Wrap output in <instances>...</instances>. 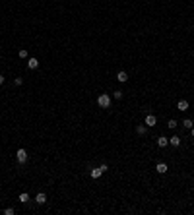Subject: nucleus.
<instances>
[{
	"mask_svg": "<svg viewBox=\"0 0 194 215\" xmlns=\"http://www.w3.org/2000/svg\"><path fill=\"white\" fill-rule=\"evenodd\" d=\"M177 126H179V122H177L175 118H171V120H169V122H167V128H171V130H175Z\"/></svg>",
	"mask_w": 194,
	"mask_h": 215,
	"instance_id": "dca6fc26",
	"label": "nucleus"
},
{
	"mask_svg": "<svg viewBox=\"0 0 194 215\" xmlns=\"http://www.w3.org/2000/svg\"><path fill=\"white\" fill-rule=\"evenodd\" d=\"M19 202H21V203H29V194H27V192H21V194H19Z\"/></svg>",
	"mask_w": 194,
	"mask_h": 215,
	"instance_id": "ddd939ff",
	"label": "nucleus"
},
{
	"mask_svg": "<svg viewBox=\"0 0 194 215\" xmlns=\"http://www.w3.org/2000/svg\"><path fill=\"white\" fill-rule=\"evenodd\" d=\"M188 107H190V103H188L186 99H181V101H179V103H177V109H179V111H188Z\"/></svg>",
	"mask_w": 194,
	"mask_h": 215,
	"instance_id": "39448f33",
	"label": "nucleus"
},
{
	"mask_svg": "<svg viewBox=\"0 0 194 215\" xmlns=\"http://www.w3.org/2000/svg\"><path fill=\"white\" fill-rule=\"evenodd\" d=\"M27 68H29V70H37V68H39V60L35 58V56H33V58H27Z\"/></svg>",
	"mask_w": 194,
	"mask_h": 215,
	"instance_id": "423d86ee",
	"label": "nucleus"
},
{
	"mask_svg": "<svg viewBox=\"0 0 194 215\" xmlns=\"http://www.w3.org/2000/svg\"><path fill=\"white\" fill-rule=\"evenodd\" d=\"M157 145H159V147H167V145H169V138L159 136V138H157Z\"/></svg>",
	"mask_w": 194,
	"mask_h": 215,
	"instance_id": "9b49d317",
	"label": "nucleus"
},
{
	"mask_svg": "<svg viewBox=\"0 0 194 215\" xmlns=\"http://www.w3.org/2000/svg\"><path fill=\"white\" fill-rule=\"evenodd\" d=\"M136 134H138V136H146V134H148V126H146V124H138V126H136Z\"/></svg>",
	"mask_w": 194,
	"mask_h": 215,
	"instance_id": "0eeeda50",
	"label": "nucleus"
},
{
	"mask_svg": "<svg viewBox=\"0 0 194 215\" xmlns=\"http://www.w3.org/2000/svg\"><path fill=\"white\" fill-rule=\"evenodd\" d=\"M144 124H146L148 128L155 126V124H157V118H155V114H148V116H146V120H144Z\"/></svg>",
	"mask_w": 194,
	"mask_h": 215,
	"instance_id": "20e7f679",
	"label": "nucleus"
},
{
	"mask_svg": "<svg viewBox=\"0 0 194 215\" xmlns=\"http://www.w3.org/2000/svg\"><path fill=\"white\" fill-rule=\"evenodd\" d=\"M116 79H118L120 84H126V81H128V74H126L124 70H120L118 74H116Z\"/></svg>",
	"mask_w": 194,
	"mask_h": 215,
	"instance_id": "6e6552de",
	"label": "nucleus"
},
{
	"mask_svg": "<svg viewBox=\"0 0 194 215\" xmlns=\"http://www.w3.org/2000/svg\"><path fill=\"white\" fill-rule=\"evenodd\" d=\"M97 105H99L101 109H109L111 107V95L109 93H101V95L97 97Z\"/></svg>",
	"mask_w": 194,
	"mask_h": 215,
	"instance_id": "f257e3e1",
	"label": "nucleus"
},
{
	"mask_svg": "<svg viewBox=\"0 0 194 215\" xmlns=\"http://www.w3.org/2000/svg\"><path fill=\"white\" fill-rule=\"evenodd\" d=\"M190 134H192V136H194V126H192V128H190Z\"/></svg>",
	"mask_w": 194,
	"mask_h": 215,
	"instance_id": "4be33fe9",
	"label": "nucleus"
},
{
	"mask_svg": "<svg viewBox=\"0 0 194 215\" xmlns=\"http://www.w3.org/2000/svg\"><path fill=\"white\" fill-rule=\"evenodd\" d=\"M35 203H37V205H45L47 203V194L45 192H39V194L35 196Z\"/></svg>",
	"mask_w": 194,
	"mask_h": 215,
	"instance_id": "7ed1b4c3",
	"label": "nucleus"
},
{
	"mask_svg": "<svg viewBox=\"0 0 194 215\" xmlns=\"http://www.w3.org/2000/svg\"><path fill=\"white\" fill-rule=\"evenodd\" d=\"M19 58H21V60L27 58V51H25V49H19Z\"/></svg>",
	"mask_w": 194,
	"mask_h": 215,
	"instance_id": "f3484780",
	"label": "nucleus"
},
{
	"mask_svg": "<svg viewBox=\"0 0 194 215\" xmlns=\"http://www.w3.org/2000/svg\"><path fill=\"white\" fill-rule=\"evenodd\" d=\"M182 126L190 130V128H192V126H194V122H192V120H190V118H184V120H182Z\"/></svg>",
	"mask_w": 194,
	"mask_h": 215,
	"instance_id": "2eb2a0df",
	"label": "nucleus"
},
{
	"mask_svg": "<svg viewBox=\"0 0 194 215\" xmlns=\"http://www.w3.org/2000/svg\"><path fill=\"white\" fill-rule=\"evenodd\" d=\"M4 84V76H2V74H0V85Z\"/></svg>",
	"mask_w": 194,
	"mask_h": 215,
	"instance_id": "412c9836",
	"label": "nucleus"
},
{
	"mask_svg": "<svg viewBox=\"0 0 194 215\" xmlns=\"http://www.w3.org/2000/svg\"><path fill=\"white\" fill-rule=\"evenodd\" d=\"M124 95V91H120V89H116V91H113V99H116V101H120Z\"/></svg>",
	"mask_w": 194,
	"mask_h": 215,
	"instance_id": "4468645a",
	"label": "nucleus"
},
{
	"mask_svg": "<svg viewBox=\"0 0 194 215\" xmlns=\"http://www.w3.org/2000/svg\"><path fill=\"white\" fill-rule=\"evenodd\" d=\"M89 175H91V178H99V176L103 175V170H101L99 167H97V169H91V173H89Z\"/></svg>",
	"mask_w": 194,
	"mask_h": 215,
	"instance_id": "f8f14e48",
	"label": "nucleus"
},
{
	"mask_svg": "<svg viewBox=\"0 0 194 215\" xmlns=\"http://www.w3.org/2000/svg\"><path fill=\"white\" fill-rule=\"evenodd\" d=\"M23 84V78H16L14 79V85H21Z\"/></svg>",
	"mask_w": 194,
	"mask_h": 215,
	"instance_id": "aec40b11",
	"label": "nucleus"
},
{
	"mask_svg": "<svg viewBox=\"0 0 194 215\" xmlns=\"http://www.w3.org/2000/svg\"><path fill=\"white\" fill-rule=\"evenodd\" d=\"M16 161H18L19 165H23L27 161V151L23 149V147H19V149L16 151Z\"/></svg>",
	"mask_w": 194,
	"mask_h": 215,
	"instance_id": "f03ea898",
	"label": "nucleus"
},
{
	"mask_svg": "<svg viewBox=\"0 0 194 215\" xmlns=\"http://www.w3.org/2000/svg\"><path fill=\"white\" fill-rule=\"evenodd\" d=\"M99 169L103 170V173H107V170H109V165H107V163H101V165H99Z\"/></svg>",
	"mask_w": 194,
	"mask_h": 215,
	"instance_id": "6ab92c4d",
	"label": "nucleus"
},
{
	"mask_svg": "<svg viewBox=\"0 0 194 215\" xmlns=\"http://www.w3.org/2000/svg\"><path fill=\"white\" fill-rule=\"evenodd\" d=\"M169 143H171L173 147H179V145H181V138H179L177 134H175V136H171V138H169Z\"/></svg>",
	"mask_w": 194,
	"mask_h": 215,
	"instance_id": "9d476101",
	"label": "nucleus"
},
{
	"mask_svg": "<svg viewBox=\"0 0 194 215\" xmlns=\"http://www.w3.org/2000/svg\"><path fill=\"white\" fill-rule=\"evenodd\" d=\"M14 213H16V209H14V207H6V209H4V215H14Z\"/></svg>",
	"mask_w": 194,
	"mask_h": 215,
	"instance_id": "a211bd4d",
	"label": "nucleus"
},
{
	"mask_svg": "<svg viewBox=\"0 0 194 215\" xmlns=\"http://www.w3.org/2000/svg\"><path fill=\"white\" fill-rule=\"evenodd\" d=\"M155 170L159 173V175H165L169 170V167H167V163H157V167H155Z\"/></svg>",
	"mask_w": 194,
	"mask_h": 215,
	"instance_id": "1a4fd4ad",
	"label": "nucleus"
}]
</instances>
